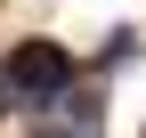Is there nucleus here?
<instances>
[{
    "label": "nucleus",
    "instance_id": "nucleus-1",
    "mask_svg": "<svg viewBox=\"0 0 146 138\" xmlns=\"http://www.w3.org/2000/svg\"><path fill=\"white\" fill-rule=\"evenodd\" d=\"M65 81H73V57H65L57 41H25V49L8 57V90L25 98V106H33V98H57Z\"/></svg>",
    "mask_w": 146,
    "mask_h": 138
}]
</instances>
